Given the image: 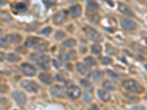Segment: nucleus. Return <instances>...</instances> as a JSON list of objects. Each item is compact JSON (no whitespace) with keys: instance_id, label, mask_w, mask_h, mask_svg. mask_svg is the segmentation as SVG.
<instances>
[{"instance_id":"15","label":"nucleus","mask_w":147,"mask_h":110,"mask_svg":"<svg viewBox=\"0 0 147 110\" xmlns=\"http://www.w3.org/2000/svg\"><path fill=\"white\" fill-rule=\"evenodd\" d=\"M39 78L43 83H45L47 85H50L53 82V78H52V76L48 73H40L39 75Z\"/></svg>"},{"instance_id":"37","label":"nucleus","mask_w":147,"mask_h":110,"mask_svg":"<svg viewBox=\"0 0 147 110\" xmlns=\"http://www.w3.org/2000/svg\"><path fill=\"white\" fill-rule=\"evenodd\" d=\"M55 78H56L57 81H60V82H64L63 77L61 75H60V74H57V75L55 76Z\"/></svg>"},{"instance_id":"4","label":"nucleus","mask_w":147,"mask_h":110,"mask_svg":"<svg viewBox=\"0 0 147 110\" xmlns=\"http://www.w3.org/2000/svg\"><path fill=\"white\" fill-rule=\"evenodd\" d=\"M21 85L23 88H24L29 92L36 93L39 89L38 85H37L35 82H32V81L24 80L21 82Z\"/></svg>"},{"instance_id":"6","label":"nucleus","mask_w":147,"mask_h":110,"mask_svg":"<svg viewBox=\"0 0 147 110\" xmlns=\"http://www.w3.org/2000/svg\"><path fill=\"white\" fill-rule=\"evenodd\" d=\"M12 96H13L14 100L16 101V103L21 106H24L27 102V98H26L25 94L22 93V92H13L12 94Z\"/></svg>"},{"instance_id":"9","label":"nucleus","mask_w":147,"mask_h":110,"mask_svg":"<svg viewBox=\"0 0 147 110\" xmlns=\"http://www.w3.org/2000/svg\"><path fill=\"white\" fill-rule=\"evenodd\" d=\"M121 27L127 30H132L136 29L137 27V24L135 21L132 20H129V19H123L121 22Z\"/></svg>"},{"instance_id":"39","label":"nucleus","mask_w":147,"mask_h":110,"mask_svg":"<svg viewBox=\"0 0 147 110\" xmlns=\"http://www.w3.org/2000/svg\"><path fill=\"white\" fill-rule=\"evenodd\" d=\"M5 54L3 52H0V62H2L3 61L4 59H5Z\"/></svg>"},{"instance_id":"2","label":"nucleus","mask_w":147,"mask_h":110,"mask_svg":"<svg viewBox=\"0 0 147 110\" xmlns=\"http://www.w3.org/2000/svg\"><path fill=\"white\" fill-rule=\"evenodd\" d=\"M84 32H85L86 36L89 39L92 40H94V41H102L103 38H102V35H101L99 32H98L95 29L92 28V27H88V26H86L85 27H84Z\"/></svg>"},{"instance_id":"24","label":"nucleus","mask_w":147,"mask_h":110,"mask_svg":"<svg viewBox=\"0 0 147 110\" xmlns=\"http://www.w3.org/2000/svg\"><path fill=\"white\" fill-rule=\"evenodd\" d=\"M76 57H77V54L74 51H71L69 53H67L66 55L64 57V60H71L75 59Z\"/></svg>"},{"instance_id":"31","label":"nucleus","mask_w":147,"mask_h":110,"mask_svg":"<svg viewBox=\"0 0 147 110\" xmlns=\"http://www.w3.org/2000/svg\"><path fill=\"white\" fill-rule=\"evenodd\" d=\"M92 99H93V96H92L91 94L89 93H85L84 94V100H85V101H90L92 100Z\"/></svg>"},{"instance_id":"8","label":"nucleus","mask_w":147,"mask_h":110,"mask_svg":"<svg viewBox=\"0 0 147 110\" xmlns=\"http://www.w3.org/2000/svg\"><path fill=\"white\" fill-rule=\"evenodd\" d=\"M67 18V14L65 11L60 12L55 14L53 16L54 23L56 24H61L65 21Z\"/></svg>"},{"instance_id":"28","label":"nucleus","mask_w":147,"mask_h":110,"mask_svg":"<svg viewBox=\"0 0 147 110\" xmlns=\"http://www.w3.org/2000/svg\"><path fill=\"white\" fill-rule=\"evenodd\" d=\"M65 36V32H63V31H60V30L57 31L56 33H55V38L57 39V40H60V39L63 38Z\"/></svg>"},{"instance_id":"27","label":"nucleus","mask_w":147,"mask_h":110,"mask_svg":"<svg viewBox=\"0 0 147 110\" xmlns=\"http://www.w3.org/2000/svg\"><path fill=\"white\" fill-rule=\"evenodd\" d=\"M107 47V52L109 54H117V49L114 47H113L112 46L110 45H107L106 46Z\"/></svg>"},{"instance_id":"40","label":"nucleus","mask_w":147,"mask_h":110,"mask_svg":"<svg viewBox=\"0 0 147 110\" xmlns=\"http://www.w3.org/2000/svg\"><path fill=\"white\" fill-rule=\"evenodd\" d=\"M90 110H99V109L96 105L94 104V105H92L91 107H90Z\"/></svg>"},{"instance_id":"19","label":"nucleus","mask_w":147,"mask_h":110,"mask_svg":"<svg viewBox=\"0 0 147 110\" xmlns=\"http://www.w3.org/2000/svg\"><path fill=\"white\" fill-rule=\"evenodd\" d=\"M80 84L82 85V86L83 87H85L87 90H93V85L90 83V81H88V79H82L80 80Z\"/></svg>"},{"instance_id":"23","label":"nucleus","mask_w":147,"mask_h":110,"mask_svg":"<svg viewBox=\"0 0 147 110\" xmlns=\"http://www.w3.org/2000/svg\"><path fill=\"white\" fill-rule=\"evenodd\" d=\"M14 8L18 11H24L27 9V5L24 2H18L14 5Z\"/></svg>"},{"instance_id":"16","label":"nucleus","mask_w":147,"mask_h":110,"mask_svg":"<svg viewBox=\"0 0 147 110\" xmlns=\"http://www.w3.org/2000/svg\"><path fill=\"white\" fill-rule=\"evenodd\" d=\"M98 95H99V99L102 101H103L107 102L110 99V93H109L108 92L105 91V90H99L98 91Z\"/></svg>"},{"instance_id":"5","label":"nucleus","mask_w":147,"mask_h":110,"mask_svg":"<svg viewBox=\"0 0 147 110\" xmlns=\"http://www.w3.org/2000/svg\"><path fill=\"white\" fill-rule=\"evenodd\" d=\"M66 94L70 99H77L80 96L81 90L77 86H71L67 90Z\"/></svg>"},{"instance_id":"7","label":"nucleus","mask_w":147,"mask_h":110,"mask_svg":"<svg viewBox=\"0 0 147 110\" xmlns=\"http://www.w3.org/2000/svg\"><path fill=\"white\" fill-rule=\"evenodd\" d=\"M4 40L7 44H17L21 41L22 37L18 34H10L5 35Z\"/></svg>"},{"instance_id":"18","label":"nucleus","mask_w":147,"mask_h":110,"mask_svg":"<svg viewBox=\"0 0 147 110\" xmlns=\"http://www.w3.org/2000/svg\"><path fill=\"white\" fill-rule=\"evenodd\" d=\"M102 87L105 90L111 91V90H114L115 89V84L111 81L106 80L102 83Z\"/></svg>"},{"instance_id":"30","label":"nucleus","mask_w":147,"mask_h":110,"mask_svg":"<svg viewBox=\"0 0 147 110\" xmlns=\"http://www.w3.org/2000/svg\"><path fill=\"white\" fill-rule=\"evenodd\" d=\"M102 62L104 65H109V64L112 63L113 60L109 57H104L102 60Z\"/></svg>"},{"instance_id":"41","label":"nucleus","mask_w":147,"mask_h":110,"mask_svg":"<svg viewBox=\"0 0 147 110\" xmlns=\"http://www.w3.org/2000/svg\"><path fill=\"white\" fill-rule=\"evenodd\" d=\"M6 4V2L5 0H0V6H2V5H5Z\"/></svg>"},{"instance_id":"22","label":"nucleus","mask_w":147,"mask_h":110,"mask_svg":"<svg viewBox=\"0 0 147 110\" xmlns=\"http://www.w3.org/2000/svg\"><path fill=\"white\" fill-rule=\"evenodd\" d=\"M76 43H77V42H76L75 40H74V39L72 38H69L67 39L66 40H65V41L63 43V45L65 47H66V48H71V47H74L76 45Z\"/></svg>"},{"instance_id":"38","label":"nucleus","mask_w":147,"mask_h":110,"mask_svg":"<svg viewBox=\"0 0 147 110\" xmlns=\"http://www.w3.org/2000/svg\"><path fill=\"white\" fill-rule=\"evenodd\" d=\"M7 45V43L5 41L4 38L0 39V47H5Z\"/></svg>"},{"instance_id":"10","label":"nucleus","mask_w":147,"mask_h":110,"mask_svg":"<svg viewBox=\"0 0 147 110\" xmlns=\"http://www.w3.org/2000/svg\"><path fill=\"white\" fill-rule=\"evenodd\" d=\"M40 42V39L35 37H30L24 42V46L27 48H32L35 46Z\"/></svg>"},{"instance_id":"36","label":"nucleus","mask_w":147,"mask_h":110,"mask_svg":"<svg viewBox=\"0 0 147 110\" xmlns=\"http://www.w3.org/2000/svg\"><path fill=\"white\" fill-rule=\"evenodd\" d=\"M131 110H146L145 107H143V106H136V107H133Z\"/></svg>"},{"instance_id":"42","label":"nucleus","mask_w":147,"mask_h":110,"mask_svg":"<svg viewBox=\"0 0 147 110\" xmlns=\"http://www.w3.org/2000/svg\"><path fill=\"white\" fill-rule=\"evenodd\" d=\"M2 33V30H1V29H0V35H1V34Z\"/></svg>"},{"instance_id":"20","label":"nucleus","mask_w":147,"mask_h":110,"mask_svg":"<svg viewBox=\"0 0 147 110\" xmlns=\"http://www.w3.org/2000/svg\"><path fill=\"white\" fill-rule=\"evenodd\" d=\"M7 60L10 62H15L19 61L21 58L19 56L15 54H9L7 56Z\"/></svg>"},{"instance_id":"17","label":"nucleus","mask_w":147,"mask_h":110,"mask_svg":"<svg viewBox=\"0 0 147 110\" xmlns=\"http://www.w3.org/2000/svg\"><path fill=\"white\" fill-rule=\"evenodd\" d=\"M87 7L90 11H97L99 9V5L94 1L88 0L87 2Z\"/></svg>"},{"instance_id":"25","label":"nucleus","mask_w":147,"mask_h":110,"mask_svg":"<svg viewBox=\"0 0 147 110\" xmlns=\"http://www.w3.org/2000/svg\"><path fill=\"white\" fill-rule=\"evenodd\" d=\"M90 49H91V52L94 54H100L102 52V46L99 45H93L90 46Z\"/></svg>"},{"instance_id":"13","label":"nucleus","mask_w":147,"mask_h":110,"mask_svg":"<svg viewBox=\"0 0 147 110\" xmlns=\"http://www.w3.org/2000/svg\"><path fill=\"white\" fill-rule=\"evenodd\" d=\"M69 11H70L71 14L73 17H79L82 13V8L79 5H73L69 9Z\"/></svg>"},{"instance_id":"29","label":"nucleus","mask_w":147,"mask_h":110,"mask_svg":"<svg viewBox=\"0 0 147 110\" xmlns=\"http://www.w3.org/2000/svg\"><path fill=\"white\" fill-rule=\"evenodd\" d=\"M52 30L51 27H46V28L43 29V30H42L40 32V33L43 35H49V34L52 32Z\"/></svg>"},{"instance_id":"33","label":"nucleus","mask_w":147,"mask_h":110,"mask_svg":"<svg viewBox=\"0 0 147 110\" xmlns=\"http://www.w3.org/2000/svg\"><path fill=\"white\" fill-rule=\"evenodd\" d=\"M99 19H100V17H99V15H93V16L90 18V21H93V22H94V23H97V22H99Z\"/></svg>"},{"instance_id":"35","label":"nucleus","mask_w":147,"mask_h":110,"mask_svg":"<svg viewBox=\"0 0 147 110\" xmlns=\"http://www.w3.org/2000/svg\"><path fill=\"white\" fill-rule=\"evenodd\" d=\"M38 65L39 66V68L43 70H48L49 69V66L47 65V63H38Z\"/></svg>"},{"instance_id":"3","label":"nucleus","mask_w":147,"mask_h":110,"mask_svg":"<svg viewBox=\"0 0 147 110\" xmlns=\"http://www.w3.org/2000/svg\"><path fill=\"white\" fill-rule=\"evenodd\" d=\"M21 70L24 75L27 76H35L36 73V70L34 66L29 63L22 64L21 65Z\"/></svg>"},{"instance_id":"11","label":"nucleus","mask_w":147,"mask_h":110,"mask_svg":"<svg viewBox=\"0 0 147 110\" xmlns=\"http://www.w3.org/2000/svg\"><path fill=\"white\" fill-rule=\"evenodd\" d=\"M50 93L52 95H54L55 97H58V98L63 97L64 95L63 88L58 85H55V86L51 87Z\"/></svg>"},{"instance_id":"12","label":"nucleus","mask_w":147,"mask_h":110,"mask_svg":"<svg viewBox=\"0 0 147 110\" xmlns=\"http://www.w3.org/2000/svg\"><path fill=\"white\" fill-rule=\"evenodd\" d=\"M104 76V72L102 70H94L87 76L88 78L93 81H98Z\"/></svg>"},{"instance_id":"32","label":"nucleus","mask_w":147,"mask_h":110,"mask_svg":"<svg viewBox=\"0 0 147 110\" xmlns=\"http://www.w3.org/2000/svg\"><path fill=\"white\" fill-rule=\"evenodd\" d=\"M107 73H108V75L110 76V77H112V78H119V74H117L116 73H115V72L112 71V70H107Z\"/></svg>"},{"instance_id":"21","label":"nucleus","mask_w":147,"mask_h":110,"mask_svg":"<svg viewBox=\"0 0 147 110\" xmlns=\"http://www.w3.org/2000/svg\"><path fill=\"white\" fill-rule=\"evenodd\" d=\"M76 68H77V71L80 73V74H84L88 70L87 66L82 63H77L76 65Z\"/></svg>"},{"instance_id":"14","label":"nucleus","mask_w":147,"mask_h":110,"mask_svg":"<svg viewBox=\"0 0 147 110\" xmlns=\"http://www.w3.org/2000/svg\"><path fill=\"white\" fill-rule=\"evenodd\" d=\"M119 10L124 13V15H129V16H134V13L130 10V8H129L127 5H124V4H119Z\"/></svg>"},{"instance_id":"34","label":"nucleus","mask_w":147,"mask_h":110,"mask_svg":"<svg viewBox=\"0 0 147 110\" xmlns=\"http://www.w3.org/2000/svg\"><path fill=\"white\" fill-rule=\"evenodd\" d=\"M47 49V46L44 45V44H43V45H40V46H38V48H37V51L38 52H44V51H46Z\"/></svg>"},{"instance_id":"26","label":"nucleus","mask_w":147,"mask_h":110,"mask_svg":"<svg viewBox=\"0 0 147 110\" xmlns=\"http://www.w3.org/2000/svg\"><path fill=\"white\" fill-rule=\"evenodd\" d=\"M85 61L88 65H90V66L96 65V61L95 59L93 58V57H86V58L85 59Z\"/></svg>"},{"instance_id":"1","label":"nucleus","mask_w":147,"mask_h":110,"mask_svg":"<svg viewBox=\"0 0 147 110\" xmlns=\"http://www.w3.org/2000/svg\"><path fill=\"white\" fill-rule=\"evenodd\" d=\"M123 87L127 90L136 93H141L144 92V87L138 82L133 79H128L123 82Z\"/></svg>"}]
</instances>
